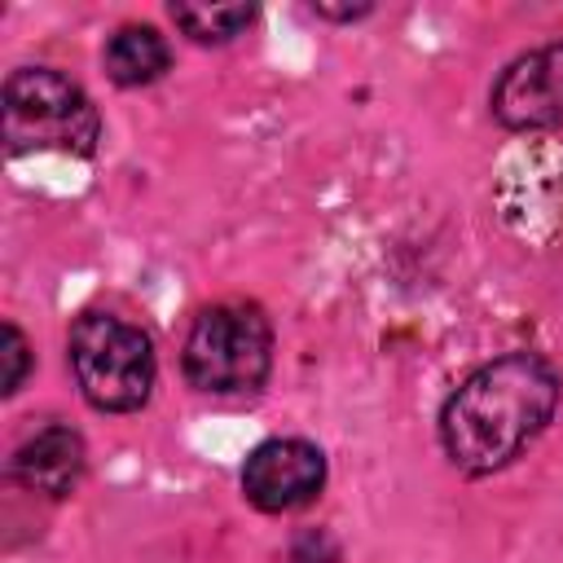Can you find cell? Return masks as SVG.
Returning a JSON list of instances; mask_svg holds the SVG:
<instances>
[{"label":"cell","mask_w":563,"mask_h":563,"mask_svg":"<svg viewBox=\"0 0 563 563\" xmlns=\"http://www.w3.org/2000/svg\"><path fill=\"white\" fill-rule=\"evenodd\" d=\"M559 374L537 352H506L479 365L440 409L444 457L462 475H488L515 462L550 422Z\"/></svg>","instance_id":"6da1fadb"},{"label":"cell","mask_w":563,"mask_h":563,"mask_svg":"<svg viewBox=\"0 0 563 563\" xmlns=\"http://www.w3.org/2000/svg\"><path fill=\"white\" fill-rule=\"evenodd\" d=\"M0 136L9 154H79L88 158L101 141V114L92 97L48 66H22L0 92Z\"/></svg>","instance_id":"7a4b0ae2"},{"label":"cell","mask_w":563,"mask_h":563,"mask_svg":"<svg viewBox=\"0 0 563 563\" xmlns=\"http://www.w3.org/2000/svg\"><path fill=\"white\" fill-rule=\"evenodd\" d=\"M185 378L211 396L260 391L273 365L268 317L251 303H211L194 317L180 352Z\"/></svg>","instance_id":"3957f363"},{"label":"cell","mask_w":563,"mask_h":563,"mask_svg":"<svg viewBox=\"0 0 563 563\" xmlns=\"http://www.w3.org/2000/svg\"><path fill=\"white\" fill-rule=\"evenodd\" d=\"M70 369L92 409L132 413L154 391V343L114 312H84L70 325Z\"/></svg>","instance_id":"277c9868"},{"label":"cell","mask_w":563,"mask_h":563,"mask_svg":"<svg viewBox=\"0 0 563 563\" xmlns=\"http://www.w3.org/2000/svg\"><path fill=\"white\" fill-rule=\"evenodd\" d=\"M321 484H325V453L295 435L264 440L242 462V493L264 515L308 506L321 493Z\"/></svg>","instance_id":"5b68a950"},{"label":"cell","mask_w":563,"mask_h":563,"mask_svg":"<svg viewBox=\"0 0 563 563\" xmlns=\"http://www.w3.org/2000/svg\"><path fill=\"white\" fill-rule=\"evenodd\" d=\"M493 119L510 132L563 128V40L515 57L493 84Z\"/></svg>","instance_id":"8992f818"},{"label":"cell","mask_w":563,"mask_h":563,"mask_svg":"<svg viewBox=\"0 0 563 563\" xmlns=\"http://www.w3.org/2000/svg\"><path fill=\"white\" fill-rule=\"evenodd\" d=\"M9 475L31 488V493H44V497H66L75 493L79 475H84V440L79 431L62 427V422H48L40 427L31 440L18 444V453L9 457Z\"/></svg>","instance_id":"52a82bcc"},{"label":"cell","mask_w":563,"mask_h":563,"mask_svg":"<svg viewBox=\"0 0 563 563\" xmlns=\"http://www.w3.org/2000/svg\"><path fill=\"white\" fill-rule=\"evenodd\" d=\"M101 57H106V75H110L119 88H145V84L163 79L167 66H172L167 40H163L154 26H141V22L119 26V31L106 40V53H101Z\"/></svg>","instance_id":"ba28073f"},{"label":"cell","mask_w":563,"mask_h":563,"mask_svg":"<svg viewBox=\"0 0 563 563\" xmlns=\"http://www.w3.org/2000/svg\"><path fill=\"white\" fill-rule=\"evenodd\" d=\"M255 18V4H172V22L194 44H229Z\"/></svg>","instance_id":"9c48e42d"},{"label":"cell","mask_w":563,"mask_h":563,"mask_svg":"<svg viewBox=\"0 0 563 563\" xmlns=\"http://www.w3.org/2000/svg\"><path fill=\"white\" fill-rule=\"evenodd\" d=\"M0 356H4V383H0V391L13 396L22 387V378H26V369H31V347H26V339H22V330L13 321H4V330H0Z\"/></svg>","instance_id":"30bf717a"},{"label":"cell","mask_w":563,"mask_h":563,"mask_svg":"<svg viewBox=\"0 0 563 563\" xmlns=\"http://www.w3.org/2000/svg\"><path fill=\"white\" fill-rule=\"evenodd\" d=\"M290 563H339V550H334V541L321 528H312V532H299L295 537Z\"/></svg>","instance_id":"8fae6325"},{"label":"cell","mask_w":563,"mask_h":563,"mask_svg":"<svg viewBox=\"0 0 563 563\" xmlns=\"http://www.w3.org/2000/svg\"><path fill=\"white\" fill-rule=\"evenodd\" d=\"M317 18H334V22H352V18H365L369 4H312Z\"/></svg>","instance_id":"7c38bea8"}]
</instances>
